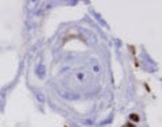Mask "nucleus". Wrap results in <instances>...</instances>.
Instances as JSON below:
<instances>
[{
	"label": "nucleus",
	"mask_w": 162,
	"mask_h": 127,
	"mask_svg": "<svg viewBox=\"0 0 162 127\" xmlns=\"http://www.w3.org/2000/svg\"><path fill=\"white\" fill-rule=\"evenodd\" d=\"M123 127H135V126H134V124H132V123H126V124H124V126H123Z\"/></svg>",
	"instance_id": "obj_1"
},
{
	"label": "nucleus",
	"mask_w": 162,
	"mask_h": 127,
	"mask_svg": "<svg viewBox=\"0 0 162 127\" xmlns=\"http://www.w3.org/2000/svg\"><path fill=\"white\" fill-rule=\"evenodd\" d=\"M131 119H135V120H138V119H139V116H138V115H131Z\"/></svg>",
	"instance_id": "obj_2"
}]
</instances>
